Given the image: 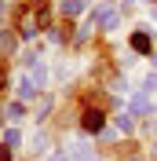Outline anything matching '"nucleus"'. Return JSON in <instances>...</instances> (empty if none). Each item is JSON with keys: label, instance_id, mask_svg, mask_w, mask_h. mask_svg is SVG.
<instances>
[{"label": "nucleus", "instance_id": "f257e3e1", "mask_svg": "<svg viewBox=\"0 0 157 161\" xmlns=\"http://www.w3.org/2000/svg\"><path fill=\"white\" fill-rule=\"evenodd\" d=\"M84 125H88V128H99V125H102V117H99V114H88V117H84Z\"/></svg>", "mask_w": 157, "mask_h": 161}]
</instances>
